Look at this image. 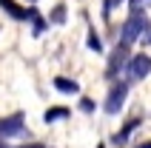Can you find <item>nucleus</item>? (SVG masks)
I'll use <instances>...</instances> for the list:
<instances>
[{"label":"nucleus","mask_w":151,"mask_h":148,"mask_svg":"<svg viewBox=\"0 0 151 148\" xmlns=\"http://www.w3.org/2000/svg\"><path fill=\"white\" fill-rule=\"evenodd\" d=\"M0 148H6V145H0Z\"/></svg>","instance_id":"obj_19"},{"label":"nucleus","mask_w":151,"mask_h":148,"mask_svg":"<svg viewBox=\"0 0 151 148\" xmlns=\"http://www.w3.org/2000/svg\"><path fill=\"white\" fill-rule=\"evenodd\" d=\"M151 0H131V9H148Z\"/></svg>","instance_id":"obj_12"},{"label":"nucleus","mask_w":151,"mask_h":148,"mask_svg":"<svg viewBox=\"0 0 151 148\" xmlns=\"http://www.w3.org/2000/svg\"><path fill=\"white\" fill-rule=\"evenodd\" d=\"M126 94H128V83L117 80L114 85H111L109 97H106V111H109V114H117L120 108H123V103H126Z\"/></svg>","instance_id":"obj_3"},{"label":"nucleus","mask_w":151,"mask_h":148,"mask_svg":"<svg viewBox=\"0 0 151 148\" xmlns=\"http://www.w3.org/2000/svg\"><path fill=\"white\" fill-rule=\"evenodd\" d=\"M88 49H94V51H100V49H103V46H100V40H97V34H94V32L88 34Z\"/></svg>","instance_id":"obj_11"},{"label":"nucleus","mask_w":151,"mask_h":148,"mask_svg":"<svg viewBox=\"0 0 151 148\" xmlns=\"http://www.w3.org/2000/svg\"><path fill=\"white\" fill-rule=\"evenodd\" d=\"M137 148H151V140H148V142H140Z\"/></svg>","instance_id":"obj_15"},{"label":"nucleus","mask_w":151,"mask_h":148,"mask_svg":"<svg viewBox=\"0 0 151 148\" xmlns=\"http://www.w3.org/2000/svg\"><path fill=\"white\" fill-rule=\"evenodd\" d=\"M26 3H37V0H26Z\"/></svg>","instance_id":"obj_18"},{"label":"nucleus","mask_w":151,"mask_h":148,"mask_svg":"<svg viewBox=\"0 0 151 148\" xmlns=\"http://www.w3.org/2000/svg\"><path fill=\"white\" fill-rule=\"evenodd\" d=\"M126 66H128L126 68L128 83H137V80H143V77L151 74V57H148V54H131Z\"/></svg>","instance_id":"obj_2"},{"label":"nucleus","mask_w":151,"mask_h":148,"mask_svg":"<svg viewBox=\"0 0 151 148\" xmlns=\"http://www.w3.org/2000/svg\"><path fill=\"white\" fill-rule=\"evenodd\" d=\"M0 6L6 9L9 14L14 17V20H26V9H20V6L14 3V0H0Z\"/></svg>","instance_id":"obj_8"},{"label":"nucleus","mask_w":151,"mask_h":148,"mask_svg":"<svg viewBox=\"0 0 151 148\" xmlns=\"http://www.w3.org/2000/svg\"><path fill=\"white\" fill-rule=\"evenodd\" d=\"M23 134V114H12V117H3L0 120V137H17Z\"/></svg>","instance_id":"obj_4"},{"label":"nucleus","mask_w":151,"mask_h":148,"mask_svg":"<svg viewBox=\"0 0 151 148\" xmlns=\"http://www.w3.org/2000/svg\"><path fill=\"white\" fill-rule=\"evenodd\" d=\"M145 40H148V43H151V26H148V32H145Z\"/></svg>","instance_id":"obj_17"},{"label":"nucleus","mask_w":151,"mask_h":148,"mask_svg":"<svg viewBox=\"0 0 151 148\" xmlns=\"http://www.w3.org/2000/svg\"><path fill=\"white\" fill-rule=\"evenodd\" d=\"M126 63H128V46H123V43H120L117 49H114V54H111L109 68H106V71H109V77H114V74H117L120 68L126 66Z\"/></svg>","instance_id":"obj_5"},{"label":"nucleus","mask_w":151,"mask_h":148,"mask_svg":"<svg viewBox=\"0 0 151 148\" xmlns=\"http://www.w3.org/2000/svg\"><path fill=\"white\" fill-rule=\"evenodd\" d=\"M51 20H54V23H63V20H66V6L54 9V11H51Z\"/></svg>","instance_id":"obj_10"},{"label":"nucleus","mask_w":151,"mask_h":148,"mask_svg":"<svg viewBox=\"0 0 151 148\" xmlns=\"http://www.w3.org/2000/svg\"><path fill=\"white\" fill-rule=\"evenodd\" d=\"M63 117H68V108H51V111H46V123H54Z\"/></svg>","instance_id":"obj_9"},{"label":"nucleus","mask_w":151,"mask_h":148,"mask_svg":"<svg viewBox=\"0 0 151 148\" xmlns=\"http://www.w3.org/2000/svg\"><path fill=\"white\" fill-rule=\"evenodd\" d=\"M148 14H145V9H131V14L126 17V23H123V32H120V43L123 46H134L140 37H145L148 32Z\"/></svg>","instance_id":"obj_1"},{"label":"nucleus","mask_w":151,"mask_h":148,"mask_svg":"<svg viewBox=\"0 0 151 148\" xmlns=\"http://www.w3.org/2000/svg\"><path fill=\"white\" fill-rule=\"evenodd\" d=\"M54 88L63 91V94H77V91H80V85H77L74 80H68V77H57V80H54Z\"/></svg>","instance_id":"obj_7"},{"label":"nucleus","mask_w":151,"mask_h":148,"mask_svg":"<svg viewBox=\"0 0 151 148\" xmlns=\"http://www.w3.org/2000/svg\"><path fill=\"white\" fill-rule=\"evenodd\" d=\"M137 125H140V117H134V120H128V123H126V128H123L120 134H114V145H123V142H126L128 137H131V131H134Z\"/></svg>","instance_id":"obj_6"},{"label":"nucleus","mask_w":151,"mask_h":148,"mask_svg":"<svg viewBox=\"0 0 151 148\" xmlns=\"http://www.w3.org/2000/svg\"><path fill=\"white\" fill-rule=\"evenodd\" d=\"M20 148H43V145H37V142H32V145H20Z\"/></svg>","instance_id":"obj_16"},{"label":"nucleus","mask_w":151,"mask_h":148,"mask_svg":"<svg viewBox=\"0 0 151 148\" xmlns=\"http://www.w3.org/2000/svg\"><path fill=\"white\" fill-rule=\"evenodd\" d=\"M80 108H83V111H94V103H91V100H83V103H80Z\"/></svg>","instance_id":"obj_13"},{"label":"nucleus","mask_w":151,"mask_h":148,"mask_svg":"<svg viewBox=\"0 0 151 148\" xmlns=\"http://www.w3.org/2000/svg\"><path fill=\"white\" fill-rule=\"evenodd\" d=\"M117 3H123V0H109V6H106V9H111V6H117Z\"/></svg>","instance_id":"obj_14"}]
</instances>
